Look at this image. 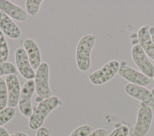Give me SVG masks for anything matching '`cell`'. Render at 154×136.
Here are the masks:
<instances>
[{
	"label": "cell",
	"mask_w": 154,
	"mask_h": 136,
	"mask_svg": "<svg viewBox=\"0 0 154 136\" xmlns=\"http://www.w3.org/2000/svg\"><path fill=\"white\" fill-rule=\"evenodd\" d=\"M60 98L57 96H52L40 101L29 117V128L35 130L42 127L47 116L60 104Z\"/></svg>",
	"instance_id": "obj_1"
},
{
	"label": "cell",
	"mask_w": 154,
	"mask_h": 136,
	"mask_svg": "<svg viewBox=\"0 0 154 136\" xmlns=\"http://www.w3.org/2000/svg\"><path fill=\"white\" fill-rule=\"evenodd\" d=\"M96 37L92 34L84 35L78 41L76 49V62L78 69L85 72L91 66V52L95 44Z\"/></svg>",
	"instance_id": "obj_2"
},
{
	"label": "cell",
	"mask_w": 154,
	"mask_h": 136,
	"mask_svg": "<svg viewBox=\"0 0 154 136\" xmlns=\"http://www.w3.org/2000/svg\"><path fill=\"white\" fill-rule=\"evenodd\" d=\"M49 67L47 62H43L36 70L34 78L35 90L38 96L45 99L52 96L49 85Z\"/></svg>",
	"instance_id": "obj_3"
},
{
	"label": "cell",
	"mask_w": 154,
	"mask_h": 136,
	"mask_svg": "<svg viewBox=\"0 0 154 136\" xmlns=\"http://www.w3.org/2000/svg\"><path fill=\"white\" fill-rule=\"evenodd\" d=\"M153 119L152 108L141 103L138 108L137 120L132 131L133 136H145L150 130Z\"/></svg>",
	"instance_id": "obj_4"
},
{
	"label": "cell",
	"mask_w": 154,
	"mask_h": 136,
	"mask_svg": "<svg viewBox=\"0 0 154 136\" xmlns=\"http://www.w3.org/2000/svg\"><path fill=\"white\" fill-rule=\"evenodd\" d=\"M120 65V62L117 60L109 61L102 68L89 75L90 81L94 85H101L106 83L118 72Z\"/></svg>",
	"instance_id": "obj_5"
},
{
	"label": "cell",
	"mask_w": 154,
	"mask_h": 136,
	"mask_svg": "<svg viewBox=\"0 0 154 136\" xmlns=\"http://www.w3.org/2000/svg\"><path fill=\"white\" fill-rule=\"evenodd\" d=\"M34 80H26L21 89L18 102V107L20 113L26 117H29L32 113L31 98L35 91Z\"/></svg>",
	"instance_id": "obj_6"
},
{
	"label": "cell",
	"mask_w": 154,
	"mask_h": 136,
	"mask_svg": "<svg viewBox=\"0 0 154 136\" xmlns=\"http://www.w3.org/2000/svg\"><path fill=\"white\" fill-rule=\"evenodd\" d=\"M118 74L129 83L137 84L142 86H146L151 82V78L134 68L125 64V61H122L120 64Z\"/></svg>",
	"instance_id": "obj_7"
},
{
	"label": "cell",
	"mask_w": 154,
	"mask_h": 136,
	"mask_svg": "<svg viewBox=\"0 0 154 136\" xmlns=\"http://www.w3.org/2000/svg\"><path fill=\"white\" fill-rule=\"evenodd\" d=\"M132 58L142 73L150 78L154 77V66L139 44L134 45L131 50Z\"/></svg>",
	"instance_id": "obj_8"
},
{
	"label": "cell",
	"mask_w": 154,
	"mask_h": 136,
	"mask_svg": "<svg viewBox=\"0 0 154 136\" xmlns=\"http://www.w3.org/2000/svg\"><path fill=\"white\" fill-rule=\"evenodd\" d=\"M14 59L17 69L24 78L28 80L35 78V72L31 65L28 55L23 48L19 47L16 50Z\"/></svg>",
	"instance_id": "obj_9"
},
{
	"label": "cell",
	"mask_w": 154,
	"mask_h": 136,
	"mask_svg": "<svg viewBox=\"0 0 154 136\" xmlns=\"http://www.w3.org/2000/svg\"><path fill=\"white\" fill-rule=\"evenodd\" d=\"M125 91L130 96L141 101L150 108H154V95L144 86L128 83L125 86Z\"/></svg>",
	"instance_id": "obj_10"
},
{
	"label": "cell",
	"mask_w": 154,
	"mask_h": 136,
	"mask_svg": "<svg viewBox=\"0 0 154 136\" xmlns=\"http://www.w3.org/2000/svg\"><path fill=\"white\" fill-rule=\"evenodd\" d=\"M5 81L8 92L7 106L14 108L18 104L20 95L19 81L15 74H10L6 76Z\"/></svg>",
	"instance_id": "obj_11"
},
{
	"label": "cell",
	"mask_w": 154,
	"mask_h": 136,
	"mask_svg": "<svg viewBox=\"0 0 154 136\" xmlns=\"http://www.w3.org/2000/svg\"><path fill=\"white\" fill-rule=\"evenodd\" d=\"M0 11L18 22H25L27 19L26 12L14 3L6 0H0Z\"/></svg>",
	"instance_id": "obj_12"
},
{
	"label": "cell",
	"mask_w": 154,
	"mask_h": 136,
	"mask_svg": "<svg viewBox=\"0 0 154 136\" xmlns=\"http://www.w3.org/2000/svg\"><path fill=\"white\" fill-rule=\"evenodd\" d=\"M23 46L32 68L37 70L42 64L41 53L38 44L33 40L27 38L23 41Z\"/></svg>",
	"instance_id": "obj_13"
},
{
	"label": "cell",
	"mask_w": 154,
	"mask_h": 136,
	"mask_svg": "<svg viewBox=\"0 0 154 136\" xmlns=\"http://www.w3.org/2000/svg\"><path fill=\"white\" fill-rule=\"evenodd\" d=\"M0 28L2 33L8 37L17 40L21 36L19 26L5 13L0 11Z\"/></svg>",
	"instance_id": "obj_14"
},
{
	"label": "cell",
	"mask_w": 154,
	"mask_h": 136,
	"mask_svg": "<svg viewBox=\"0 0 154 136\" xmlns=\"http://www.w3.org/2000/svg\"><path fill=\"white\" fill-rule=\"evenodd\" d=\"M150 30L146 26H141L138 31L139 45L146 54L154 61V43L151 38Z\"/></svg>",
	"instance_id": "obj_15"
},
{
	"label": "cell",
	"mask_w": 154,
	"mask_h": 136,
	"mask_svg": "<svg viewBox=\"0 0 154 136\" xmlns=\"http://www.w3.org/2000/svg\"><path fill=\"white\" fill-rule=\"evenodd\" d=\"M43 0H27L25 2V8L27 13L33 17H35L38 13L40 7Z\"/></svg>",
	"instance_id": "obj_16"
},
{
	"label": "cell",
	"mask_w": 154,
	"mask_h": 136,
	"mask_svg": "<svg viewBox=\"0 0 154 136\" xmlns=\"http://www.w3.org/2000/svg\"><path fill=\"white\" fill-rule=\"evenodd\" d=\"M8 55V45L2 32L0 30V63L7 62Z\"/></svg>",
	"instance_id": "obj_17"
},
{
	"label": "cell",
	"mask_w": 154,
	"mask_h": 136,
	"mask_svg": "<svg viewBox=\"0 0 154 136\" xmlns=\"http://www.w3.org/2000/svg\"><path fill=\"white\" fill-rule=\"evenodd\" d=\"M16 110L14 108L7 107L0 111V127L10 122L15 116Z\"/></svg>",
	"instance_id": "obj_18"
},
{
	"label": "cell",
	"mask_w": 154,
	"mask_h": 136,
	"mask_svg": "<svg viewBox=\"0 0 154 136\" xmlns=\"http://www.w3.org/2000/svg\"><path fill=\"white\" fill-rule=\"evenodd\" d=\"M8 102V92L5 81L0 77V111L7 107Z\"/></svg>",
	"instance_id": "obj_19"
},
{
	"label": "cell",
	"mask_w": 154,
	"mask_h": 136,
	"mask_svg": "<svg viewBox=\"0 0 154 136\" xmlns=\"http://www.w3.org/2000/svg\"><path fill=\"white\" fill-rule=\"evenodd\" d=\"M16 68L15 65L10 62L0 63V77L2 75L15 74Z\"/></svg>",
	"instance_id": "obj_20"
},
{
	"label": "cell",
	"mask_w": 154,
	"mask_h": 136,
	"mask_svg": "<svg viewBox=\"0 0 154 136\" xmlns=\"http://www.w3.org/2000/svg\"><path fill=\"white\" fill-rule=\"evenodd\" d=\"M94 131L92 126L88 125H83L77 127L69 136H88Z\"/></svg>",
	"instance_id": "obj_21"
},
{
	"label": "cell",
	"mask_w": 154,
	"mask_h": 136,
	"mask_svg": "<svg viewBox=\"0 0 154 136\" xmlns=\"http://www.w3.org/2000/svg\"><path fill=\"white\" fill-rule=\"evenodd\" d=\"M129 134V128L126 125H121L115 128L107 136H128Z\"/></svg>",
	"instance_id": "obj_22"
},
{
	"label": "cell",
	"mask_w": 154,
	"mask_h": 136,
	"mask_svg": "<svg viewBox=\"0 0 154 136\" xmlns=\"http://www.w3.org/2000/svg\"><path fill=\"white\" fill-rule=\"evenodd\" d=\"M109 132L107 129L104 128H98L94 130L88 136H107Z\"/></svg>",
	"instance_id": "obj_23"
},
{
	"label": "cell",
	"mask_w": 154,
	"mask_h": 136,
	"mask_svg": "<svg viewBox=\"0 0 154 136\" xmlns=\"http://www.w3.org/2000/svg\"><path fill=\"white\" fill-rule=\"evenodd\" d=\"M36 136H50L49 130L46 127L42 126L37 129Z\"/></svg>",
	"instance_id": "obj_24"
},
{
	"label": "cell",
	"mask_w": 154,
	"mask_h": 136,
	"mask_svg": "<svg viewBox=\"0 0 154 136\" xmlns=\"http://www.w3.org/2000/svg\"><path fill=\"white\" fill-rule=\"evenodd\" d=\"M0 136H11L7 131L3 127H0Z\"/></svg>",
	"instance_id": "obj_25"
},
{
	"label": "cell",
	"mask_w": 154,
	"mask_h": 136,
	"mask_svg": "<svg viewBox=\"0 0 154 136\" xmlns=\"http://www.w3.org/2000/svg\"><path fill=\"white\" fill-rule=\"evenodd\" d=\"M11 136H29V135H28L22 132H16L11 134Z\"/></svg>",
	"instance_id": "obj_26"
},
{
	"label": "cell",
	"mask_w": 154,
	"mask_h": 136,
	"mask_svg": "<svg viewBox=\"0 0 154 136\" xmlns=\"http://www.w3.org/2000/svg\"><path fill=\"white\" fill-rule=\"evenodd\" d=\"M151 38H152V40L153 42L154 43V30H153V32H152V34H151Z\"/></svg>",
	"instance_id": "obj_27"
},
{
	"label": "cell",
	"mask_w": 154,
	"mask_h": 136,
	"mask_svg": "<svg viewBox=\"0 0 154 136\" xmlns=\"http://www.w3.org/2000/svg\"><path fill=\"white\" fill-rule=\"evenodd\" d=\"M153 95H154V93H153Z\"/></svg>",
	"instance_id": "obj_28"
},
{
	"label": "cell",
	"mask_w": 154,
	"mask_h": 136,
	"mask_svg": "<svg viewBox=\"0 0 154 136\" xmlns=\"http://www.w3.org/2000/svg\"><path fill=\"white\" fill-rule=\"evenodd\" d=\"M153 78H154V77H153Z\"/></svg>",
	"instance_id": "obj_29"
}]
</instances>
